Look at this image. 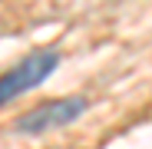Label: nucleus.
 I'll list each match as a JSON object with an SVG mask.
<instances>
[{
    "label": "nucleus",
    "instance_id": "f257e3e1",
    "mask_svg": "<svg viewBox=\"0 0 152 149\" xmlns=\"http://www.w3.org/2000/svg\"><path fill=\"white\" fill-rule=\"evenodd\" d=\"M56 66H60L56 50H33L30 57H23L17 66H10L0 76V106L17 99V96H23V93H30V90H37Z\"/></svg>",
    "mask_w": 152,
    "mask_h": 149
},
{
    "label": "nucleus",
    "instance_id": "f03ea898",
    "mask_svg": "<svg viewBox=\"0 0 152 149\" xmlns=\"http://www.w3.org/2000/svg\"><path fill=\"white\" fill-rule=\"evenodd\" d=\"M86 99L83 96H63V99H50V103L30 109V113H23L17 123H13V129L17 133H50V129H60V126H69V123H76L83 113H86Z\"/></svg>",
    "mask_w": 152,
    "mask_h": 149
}]
</instances>
